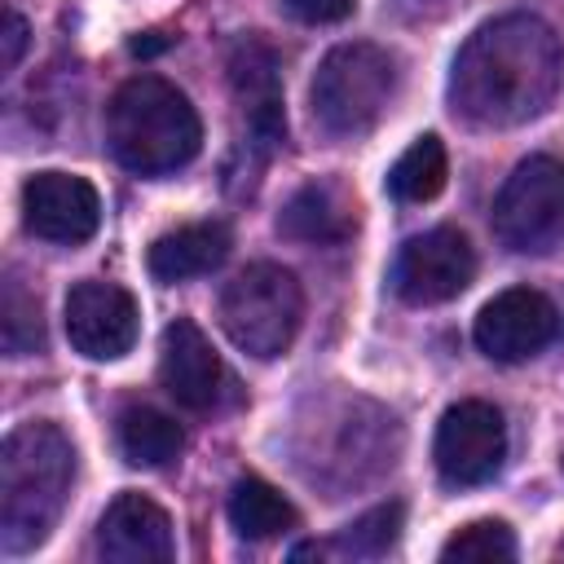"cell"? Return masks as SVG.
Returning <instances> with one entry per match:
<instances>
[{
  "mask_svg": "<svg viewBox=\"0 0 564 564\" xmlns=\"http://www.w3.org/2000/svg\"><path fill=\"white\" fill-rule=\"evenodd\" d=\"M564 79V44L538 13H502L467 35L449 70V101L476 128L542 115Z\"/></svg>",
  "mask_w": 564,
  "mask_h": 564,
  "instance_id": "6da1fadb",
  "label": "cell"
},
{
  "mask_svg": "<svg viewBox=\"0 0 564 564\" xmlns=\"http://www.w3.org/2000/svg\"><path fill=\"white\" fill-rule=\"evenodd\" d=\"M75 480V449L57 423H22L0 449V546L22 555L48 538Z\"/></svg>",
  "mask_w": 564,
  "mask_h": 564,
  "instance_id": "7a4b0ae2",
  "label": "cell"
},
{
  "mask_svg": "<svg viewBox=\"0 0 564 564\" xmlns=\"http://www.w3.org/2000/svg\"><path fill=\"white\" fill-rule=\"evenodd\" d=\"M106 141L128 172L167 176L198 154L203 123L176 84L159 75H132L106 106Z\"/></svg>",
  "mask_w": 564,
  "mask_h": 564,
  "instance_id": "3957f363",
  "label": "cell"
},
{
  "mask_svg": "<svg viewBox=\"0 0 564 564\" xmlns=\"http://www.w3.org/2000/svg\"><path fill=\"white\" fill-rule=\"evenodd\" d=\"M392 88H397L392 57L379 44L352 40V44H335L317 62V75L308 84V106L326 132L357 137L375 128V119L388 110Z\"/></svg>",
  "mask_w": 564,
  "mask_h": 564,
  "instance_id": "277c9868",
  "label": "cell"
},
{
  "mask_svg": "<svg viewBox=\"0 0 564 564\" xmlns=\"http://www.w3.org/2000/svg\"><path fill=\"white\" fill-rule=\"evenodd\" d=\"M300 317H304V295H300V282L295 273H286L282 264H247L220 295V326L225 335L269 361V357H282L300 330Z\"/></svg>",
  "mask_w": 564,
  "mask_h": 564,
  "instance_id": "5b68a950",
  "label": "cell"
},
{
  "mask_svg": "<svg viewBox=\"0 0 564 564\" xmlns=\"http://www.w3.org/2000/svg\"><path fill=\"white\" fill-rule=\"evenodd\" d=\"M494 234L520 256H542L564 238V163L529 154L494 198Z\"/></svg>",
  "mask_w": 564,
  "mask_h": 564,
  "instance_id": "8992f818",
  "label": "cell"
},
{
  "mask_svg": "<svg viewBox=\"0 0 564 564\" xmlns=\"http://www.w3.org/2000/svg\"><path fill=\"white\" fill-rule=\"evenodd\" d=\"M225 70H229V88H234V101H238V115H242V128H247L242 150L260 167L286 141L282 62H278V53L260 35H238L234 48H229Z\"/></svg>",
  "mask_w": 564,
  "mask_h": 564,
  "instance_id": "52a82bcc",
  "label": "cell"
},
{
  "mask_svg": "<svg viewBox=\"0 0 564 564\" xmlns=\"http://www.w3.org/2000/svg\"><path fill=\"white\" fill-rule=\"evenodd\" d=\"M436 471L445 485H485L507 458V423L489 401H458L436 423L432 445Z\"/></svg>",
  "mask_w": 564,
  "mask_h": 564,
  "instance_id": "ba28073f",
  "label": "cell"
},
{
  "mask_svg": "<svg viewBox=\"0 0 564 564\" xmlns=\"http://www.w3.org/2000/svg\"><path fill=\"white\" fill-rule=\"evenodd\" d=\"M476 278V251L463 229L436 225L427 234H414L392 269V286L405 304H445L463 295Z\"/></svg>",
  "mask_w": 564,
  "mask_h": 564,
  "instance_id": "9c48e42d",
  "label": "cell"
},
{
  "mask_svg": "<svg viewBox=\"0 0 564 564\" xmlns=\"http://www.w3.org/2000/svg\"><path fill=\"white\" fill-rule=\"evenodd\" d=\"M476 348L494 361H529L560 335V308L533 286H507L476 313Z\"/></svg>",
  "mask_w": 564,
  "mask_h": 564,
  "instance_id": "30bf717a",
  "label": "cell"
},
{
  "mask_svg": "<svg viewBox=\"0 0 564 564\" xmlns=\"http://www.w3.org/2000/svg\"><path fill=\"white\" fill-rule=\"evenodd\" d=\"M141 330L137 300L115 282H75L66 295V339L88 361H119Z\"/></svg>",
  "mask_w": 564,
  "mask_h": 564,
  "instance_id": "8fae6325",
  "label": "cell"
},
{
  "mask_svg": "<svg viewBox=\"0 0 564 564\" xmlns=\"http://www.w3.org/2000/svg\"><path fill=\"white\" fill-rule=\"evenodd\" d=\"M22 220L44 242H84L101 225V198L75 172H35L22 185Z\"/></svg>",
  "mask_w": 564,
  "mask_h": 564,
  "instance_id": "7c38bea8",
  "label": "cell"
},
{
  "mask_svg": "<svg viewBox=\"0 0 564 564\" xmlns=\"http://www.w3.org/2000/svg\"><path fill=\"white\" fill-rule=\"evenodd\" d=\"M159 379L167 397L185 410H212L225 392V366L212 348V339L198 330V322L176 317L163 326L159 339Z\"/></svg>",
  "mask_w": 564,
  "mask_h": 564,
  "instance_id": "4fadbf2b",
  "label": "cell"
},
{
  "mask_svg": "<svg viewBox=\"0 0 564 564\" xmlns=\"http://www.w3.org/2000/svg\"><path fill=\"white\" fill-rule=\"evenodd\" d=\"M97 551L110 564H159V560H172V551H176L172 520L154 498H145L137 489H123L97 520Z\"/></svg>",
  "mask_w": 564,
  "mask_h": 564,
  "instance_id": "5bb4252c",
  "label": "cell"
},
{
  "mask_svg": "<svg viewBox=\"0 0 564 564\" xmlns=\"http://www.w3.org/2000/svg\"><path fill=\"white\" fill-rule=\"evenodd\" d=\"M352 225H357V203L339 181H308L278 212V234L291 242H313V247L344 242Z\"/></svg>",
  "mask_w": 564,
  "mask_h": 564,
  "instance_id": "9a60e30c",
  "label": "cell"
},
{
  "mask_svg": "<svg viewBox=\"0 0 564 564\" xmlns=\"http://www.w3.org/2000/svg\"><path fill=\"white\" fill-rule=\"evenodd\" d=\"M229 247H234V238L220 220H194V225H181V229H167L163 238H154L145 264H150L154 282H189V278L220 269Z\"/></svg>",
  "mask_w": 564,
  "mask_h": 564,
  "instance_id": "2e32d148",
  "label": "cell"
},
{
  "mask_svg": "<svg viewBox=\"0 0 564 564\" xmlns=\"http://www.w3.org/2000/svg\"><path fill=\"white\" fill-rule=\"evenodd\" d=\"M115 436H119V449L132 467H167L185 449L181 423L154 405H128L115 423Z\"/></svg>",
  "mask_w": 564,
  "mask_h": 564,
  "instance_id": "e0dca14e",
  "label": "cell"
},
{
  "mask_svg": "<svg viewBox=\"0 0 564 564\" xmlns=\"http://www.w3.org/2000/svg\"><path fill=\"white\" fill-rule=\"evenodd\" d=\"M225 511H229L234 533L238 538H251V542H269V538H278V533H286V529L300 524L295 507L269 480H260V476H242L229 489V507Z\"/></svg>",
  "mask_w": 564,
  "mask_h": 564,
  "instance_id": "ac0fdd59",
  "label": "cell"
},
{
  "mask_svg": "<svg viewBox=\"0 0 564 564\" xmlns=\"http://www.w3.org/2000/svg\"><path fill=\"white\" fill-rule=\"evenodd\" d=\"M445 176H449V159H445V145H441V137H414L410 145H405V154L392 163V172H388V189H392V198H401V203H427V198H436L441 189H445Z\"/></svg>",
  "mask_w": 564,
  "mask_h": 564,
  "instance_id": "d6986e66",
  "label": "cell"
},
{
  "mask_svg": "<svg viewBox=\"0 0 564 564\" xmlns=\"http://www.w3.org/2000/svg\"><path fill=\"white\" fill-rule=\"evenodd\" d=\"M0 339L9 357H31L44 348V317H40V300L35 291L22 286L18 273L4 278V295H0Z\"/></svg>",
  "mask_w": 564,
  "mask_h": 564,
  "instance_id": "ffe728a7",
  "label": "cell"
},
{
  "mask_svg": "<svg viewBox=\"0 0 564 564\" xmlns=\"http://www.w3.org/2000/svg\"><path fill=\"white\" fill-rule=\"evenodd\" d=\"M401 520H405V507L401 502H383V507H370L366 516H357L352 524H344V533L330 542L339 555H352V560H375L383 555L397 533H401Z\"/></svg>",
  "mask_w": 564,
  "mask_h": 564,
  "instance_id": "44dd1931",
  "label": "cell"
},
{
  "mask_svg": "<svg viewBox=\"0 0 564 564\" xmlns=\"http://www.w3.org/2000/svg\"><path fill=\"white\" fill-rule=\"evenodd\" d=\"M441 560H445V564H454V560L507 564V560H516V533H511L502 520H471V524H463V529L441 546Z\"/></svg>",
  "mask_w": 564,
  "mask_h": 564,
  "instance_id": "7402d4cb",
  "label": "cell"
},
{
  "mask_svg": "<svg viewBox=\"0 0 564 564\" xmlns=\"http://www.w3.org/2000/svg\"><path fill=\"white\" fill-rule=\"evenodd\" d=\"M300 22H344L348 13H352V4L357 0H282Z\"/></svg>",
  "mask_w": 564,
  "mask_h": 564,
  "instance_id": "603a6c76",
  "label": "cell"
},
{
  "mask_svg": "<svg viewBox=\"0 0 564 564\" xmlns=\"http://www.w3.org/2000/svg\"><path fill=\"white\" fill-rule=\"evenodd\" d=\"M0 40H4V57H0V66H4V70H13V66L22 62V48H26V18H22V13H13V9H4Z\"/></svg>",
  "mask_w": 564,
  "mask_h": 564,
  "instance_id": "cb8c5ba5",
  "label": "cell"
},
{
  "mask_svg": "<svg viewBox=\"0 0 564 564\" xmlns=\"http://www.w3.org/2000/svg\"><path fill=\"white\" fill-rule=\"evenodd\" d=\"M159 48H167V40H154V35H145V40L137 35V40H132V53H141V57H150V53H159Z\"/></svg>",
  "mask_w": 564,
  "mask_h": 564,
  "instance_id": "d4e9b609",
  "label": "cell"
}]
</instances>
